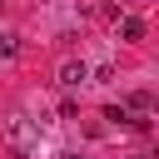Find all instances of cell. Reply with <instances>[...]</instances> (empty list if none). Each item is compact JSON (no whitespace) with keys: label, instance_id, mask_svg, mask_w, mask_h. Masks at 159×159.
Returning <instances> with one entry per match:
<instances>
[{"label":"cell","instance_id":"obj_1","mask_svg":"<svg viewBox=\"0 0 159 159\" xmlns=\"http://www.w3.org/2000/svg\"><path fill=\"white\" fill-rule=\"evenodd\" d=\"M84 80H89V65H84V60H65V65H60V84H65V89H80Z\"/></svg>","mask_w":159,"mask_h":159},{"label":"cell","instance_id":"obj_2","mask_svg":"<svg viewBox=\"0 0 159 159\" xmlns=\"http://www.w3.org/2000/svg\"><path fill=\"white\" fill-rule=\"evenodd\" d=\"M5 139H10L15 149H30V144H35V129H30V119H10V124H5Z\"/></svg>","mask_w":159,"mask_h":159},{"label":"cell","instance_id":"obj_7","mask_svg":"<svg viewBox=\"0 0 159 159\" xmlns=\"http://www.w3.org/2000/svg\"><path fill=\"white\" fill-rule=\"evenodd\" d=\"M65 159H80V154H65Z\"/></svg>","mask_w":159,"mask_h":159},{"label":"cell","instance_id":"obj_8","mask_svg":"<svg viewBox=\"0 0 159 159\" xmlns=\"http://www.w3.org/2000/svg\"><path fill=\"white\" fill-rule=\"evenodd\" d=\"M129 5H144V0H129Z\"/></svg>","mask_w":159,"mask_h":159},{"label":"cell","instance_id":"obj_4","mask_svg":"<svg viewBox=\"0 0 159 159\" xmlns=\"http://www.w3.org/2000/svg\"><path fill=\"white\" fill-rule=\"evenodd\" d=\"M149 104H154L149 89H134V94H129V114H149Z\"/></svg>","mask_w":159,"mask_h":159},{"label":"cell","instance_id":"obj_5","mask_svg":"<svg viewBox=\"0 0 159 159\" xmlns=\"http://www.w3.org/2000/svg\"><path fill=\"white\" fill-rule=\"evenodd\" d=\"M0 55H5V60H15V55H20V45H15V35H5V40H0Z\"/></svg>","mask_w":159,"mask_h":159},{"label":"cell","instance_id":"obj_6","mask_svg":"<svg viewBox=\"0 0 159 159\" xmlns=\"http://www.w3.org/2000/svg\"><path fill=\"white\" fill-rule=\"evenodd\" d=\"M134 159H149V154H134Z\"/></svg>","mask_w":159,"mask_h":159},{"label":"cell","instance_id":"obj_3","mask_svg":"<svg viewBox=\"0 0 159 159\" xmlns=\"http://www.w3.org/2000/svg\"><path fill=\"white\" fill-rule=\"evenodd\" d=\"M119 35H124V40H139V35H144V20H139V15H124V20H119Z\"/></svg>","mask_w":159,"mask_h":159}]
</instances>
